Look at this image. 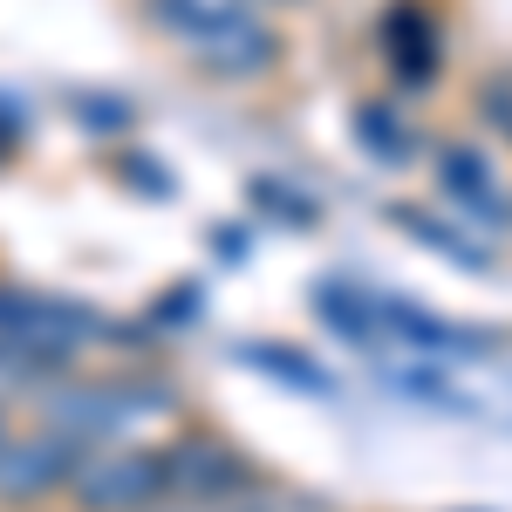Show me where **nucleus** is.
I'll return each instance as SVG.
<instances>
[{"label": "nucleus", "mask_w": 512, "mask_h": 512, "mask_svg": "<svg viewBox=\"0 0 512 512\" xmlns=\"http://www.w3.org/2000/svg\"><path fill=\"white\" fill-rule=\"evenodd\" d=\"M185 410V390L158 376V369H103V376H62L41 383V424H55L62 437H76L82 451L96 444H130V431H151L164 417Z\"/></svg>", "instance_id": "3"}, {"label": "nucleus", "mask_w": 512, "mask_h": 512, "mask_svg": "<svg viewBox=\"0 0 512 512\" xmlns=\"http://www.w3.org/2000/svg\"><path fill=\"white\" fill-rule=\"evenodd\" d=\"M260 478L267 472L219 431L185 424L178 437H164V506H219V499H239Z\"/></svg>", "instance_id": "4"}, {"label": "nucleus", "mask_w": 512, "mask_h": 512, "mask_svg": "<svg viewBox=\"0 0 512 512\" xmlns=\"http://www.w3.org/2000/svg\"><path fill=\"white\" fill-rule=\"evenodd\" d=\"M14 431H21V424H14V417H7V403H0V444H7Z\"/></svg>", "instance_id": "16"}, {"label": "nucleus", "mask_w": 512, "mask_h": 512, "mask_svg": "<svg viewBox=\"0 0 512 512\" xmlns=\"http://www.w3.org/2000/svg\"><path fill=\"white\" fill-rule=\"evenodd\" d=\"M376 55L396 76V89H431L444 62V21L431 0H390L376 21Z\"/></svg>", "instance_id": "8"}, {"label": "nucleus", "mask_w": 512, "mask_h": 512, "mask_svg": "<svg viewBox=\"0 0 512 512\" xmlns=\"http://www.w3.org/2000/svg\"><path fill=\"white\" fill-rule=\"evenodd\" d=\"M431 178L478 233H512V185L499 178V164L478 151V137H444V144H431Z\"/></svg>", "instance_id": "7"}, {"label": "nucleus", "mask_w": 512, "mask_h": 512, "mask_svg": "<svg viewBox=\"0 0 512 512\" xmlns=\"http://www.w3.org/2000/svg\"><path fill=\"white\" fill-rule=\"evenodd\" d=\"M14 151H21V117L0 103V158H14Z\"/></svg>", "instance_id": "15"}, {"label": "nucleus", "mask_w": 512, "mask_h": 512, "mask_svg": "<svg viewBox=\"0 0 512 512\" xmlns=\"http://www.w3.org/2000/svg\"><path fill=\"white\" fill-rule=\"evenodd\" d=\"M69 110H76V123H89V137H117V130L137 123V110H130L123 96H89V89L69 96Z\"/></svg>", "instance_id": "13"}, {"label": "nucleus", "mask_w": 512, "mask_h": 512, "mask_svg": "<svg viewBox=\"0 0 512 512\" xmlns=\"http://www.w3.org/2000/svg\"><path fill=\"white\" fill-rule=\"evenodd\" d=\"M396 226H410V233L424 239L431 253H444V260H458V267H492V253H485V246H458V233H444L437 219H424V212H410V205H396Z\"/></svg>", "instance_id": "12"}, {"label": "nucleus", "mask_w": 512, "mask_h": 512, "mask_svg": "<svg viewBox=\"0 0 512 512\" xmlns=\"http://www.w3.org/2000/svg\"><path fill=\"white\" fill-rule=\"evenodd\" d=\"M355 144L369 151L376 164H410V158H424L431 144L410 130V117L396 110L390 96H369V103H355Z\"/></svg>", "instance_id": "9"}, {"label": "nucleus", "mask_w": 512, "mask_h": 512, "mask_svg": "<svg viewBox=\"0 0 512 512\" xmlns=\"http://www.w3.org/2000/svg\"><path fill=\"white\" fill-rule=\"evenodd\" d=\"M246 362H253V369H274V376H287L294 390H315V396H328V390H335V383L321 376L315 362L287 355V342H253V349H246Z\"/></svg>", "instance_id": "11"}, {"label": "nucleus", "mask_w": 512, "mask_h": 512, "mask_svg": "<svg viewBox=\"0 0 512 512\" xmlns=\"http://www.w3.org/2000/svg\"><path fill=\"white\" fill-rule=\"evenodd\" d=\"M246 7H294V0H246Z\"/></svg>", "instance_id": "17"}, {"label": "nucleus", "mask_w": 512, "mask_h": 512, "mask_svg": "<svg viewBox=\"0 0 512 512\" xmlns=\"http://www.w3.org/2000/svg\"><path fill=\"white\" fill-rule=\"evenodd\" d=\"M472 117L499 137V144H512V69H492V76H478L472 89Z\"/></svg>", "instance_id": "10"}, {"label": "nucleus", "mask_w": 512, "mask_h": 512, "mask_svg": "<svg viewBox=\"0 0 512 512\" xmlns=\"http://www.w3.org/2000/svg\"><path fill=\"white\" fill-rule=\"evenodd\" d=\"M253 205H267V212L294 219V226H315V219H321V205H315V198H294V192H287V178H253Z\"/></svg>", "instance_id": "14"}, {"label": "nucleus", "mask_w": 512, "mask_h": 512, "mask_svg": "<svg viewBox=\"0 0 512 512\" xmlns=\"http://www.w3.org/2000/svg\"><path fill=\"white\" fill-rule=\"evenodd\" d=\"M103 342H130V328L55 287H7L0 280V376L14 383H62L89 369Z\"/></svg>", "instance_id": "1"}, {"label": "nucleus", "mask_w": 512, "mask_h": 512, "mask_svg": "<svg viewBox=\"0 0 512 512\" xmlns=\"http://www.w3.org/2000/svg\"><path fill=\"white\" fill-rule=\"evenodd\" d=\"M82 465V444L55 424L14 431L0 444V512H35L48 499H69V478Z\"/></svg>", "instance_id": "6"}, {"label": "nucleus", "mask_w": 512, "mask_h": 512, "mask_svg": "<svg viewBox=\"0 0 512 512\" xmlns=\"http://www.w3.org/2000/svg\"><path fill=\"white\" fill-rule=\"evenodd\" d=\"M164 444H96L69 478V512H158Z\"/></svg>", "instance_id": "5"}, {"label": "nucleus", "mask_w": 512, "mask_h": 512, "mask_svg": "<svg viewBox=\"0 0 512 512\" xmlns=\"http://www.w3.org/2000/svg\"><path fill=\"white\" fill-rule=\"evenodd\" d=\"M144 21L212 82H267L287 55L280 28L246 0H144Z\"/></svg>", "instance_id": "2"}]
</instances>
